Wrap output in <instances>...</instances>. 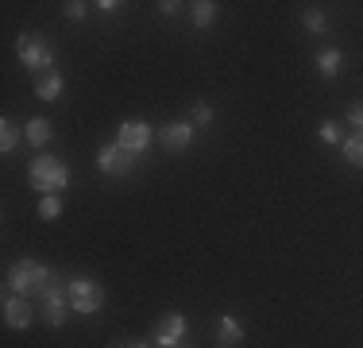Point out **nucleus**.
Masks as SVG:
<instances>
[{
    "label": "nucleus",
    "instance_id": "f257e3e1",
    "mask_svg": "<svg viewBox=\"0 0 363 348\" xmlns=\"http://www.w3.org/2000/svg\"><path fill=\"white\" fill-rule=\"evenodd\" d=\"M28 182H31V190H39L43 197L62 194V190L70 186V167H66L62 159H55V155H39V159L28 167Z\"/></svg>",
    "mask_w": 363,
    "mask_h": 348
},
{
    "label": "nucleus",
    "instance_id": "f03ea898",
    "mask_svg": "<svg viewBox=\"0 0 363 348\" xmlns=\"http://www.w3.org/2000/svg\"><path fill=\"white\" fill-rule=\"evenodd\" d=\"M8 286H12L16 294H47L50 286V271L35 259H20V263H12V271H8Z\"/></svg>",
    "mask_w": 363,
    "mask_h": 348
},
{
    "label": "nucleus",
    "instance_id": "7ed1b4c3",
    "mask_svg": "<svg viewBox=\"0 0 363 348\" xmlns=\"http://www.w3.org/2000/svg\"><path fill=\"white\" fill-rule=\"evenodd\" d=\"M66 298H70V310L85 313V317L105 306V290H101V283H93V278H70Z\"/></svg>",
    "mask_w": 363,
    "mask_h": 348
},
{
    "label": "nucleus",
    "instance_id": "20e7f679",
    "mask_svg": "<svg viewBox=\"0 0 363 348\" xmlns=\"http://www.w3.org/2000/svg\"><path fill=\"white\" fill-rule=\"evenodd\" d=\"M16 50H20V62L35 74H50V66H55V50L43 43V35H20Z\"/></svg>",
    "mask_w": 363,
    "mask_h": 348
},
{
    "label": "nucleus",
    "instance_id": "39448f33",
    "mask_svg": "<svg viewBox=\"0 0 363 348\" xmlns=\"http://www.w3.org/2000/svg\"><path fill=\"white\" fill-rule=\"evenodd\" d=\"M151 124H143V120H124V124L116 128V143L124 147V151H132V155H140L151 147Z\"/></svg>",
    "mask_w": 363,
    "mask_h": 348
},
{
    "label": "nucleus",
    "instance_id": "423d86ee",
    "mask_svg": "<svg viewBox=\"0 0 363 348\" xmlns=\"http://www.w3.org/2000/svg\"><path fill=\"white\" fill-rule=\"evenodd\" d=\"M132 163H135V155L124 151L120 143H105L97 151V170L101 174H128V170H132Z\"/></svg>",
    "mask_w": 363,
    "mask_h": 348
},
{
    "label": "nucleus",
    "instance_id": "0eeeda50",
    "mask_svg": "<svg viewBox=\"0 0 363 348\" xmlns=\"http://www.w3.org/2000/svg\"><path fill=\"white\" fill-rule=\"evenodd\" d=\"M155 341L162 348H182V341H186V317H182V313H167V317L155 325Z\"/></svg>",
    "mask_w": 363,
    "mask_h": 348
},
{
    "label": "nucleus",
    "instance_id": "6e6552de",
    "mask_svg": "<svg viewBox=\"0 0 363 348\" xmlns=\"http://www.w3.org/2000/svg\"><path fill=\"white\" fill-rule=\"evenodd\" d=\"M4 321H8V329H28L31 321H35V310L23 302V294H8L4 298Z\"/></svg>",
    "mask_w": 363,
    "mask_h": 348
},
{
    "label": "nucleus",
    "instance_id": "1a4fd4ad",
    "mask_svg": "<svg viewBox=\"0 0 363 348\" xmlns=\"http://www.w3.org/2000/svg\"><path fill=\"white\" fill-rule=\"evenodd\" d=\"M159 139H162L167 151H186V147L194 143V124H189V120H182V124H167L159 132Z\"/></svg>",
    "mask_w": 363,
    "mask_h": 348
},
{
    "label": "nucleus",
    "instance_id": "9d476101",
    "mask_svg": "<svg viewBox=\"0 0 363 348\" xmlns=\"http://www.w3.org/2000/svg\"><path fill=\"white\" fill-rule=\"evenodd\" d=\"M66 306H70V298H66V294L47 290V294H43V321H47L50 329H58L66 321Z\"/></svg>",
    "mask_w": 363,
    "mask_h": 348
},
{
    "label": "nucleus",
    "instance_id": "9b49d317",
    "mask_svg": "<svg viewBox=\"0 0 363 348\" xmlns=\"http://www.w3.org/2000/svg\"><path fill=\"white\" fill-rule=\"evenodd\" d=\"M240 341H244V325H240V317L224 313L220 325H217V348H236Z\"/></svg>",
    "mask_w": 363,
    "mask_h": 348
},
{
    "label": "nucleus",
    "instance_id": "f8f14e48",
    "mask_svg": "<svg viewBox=\"0 0 363 348\" xmlns=\"http://www.w3.org/2000/svg\"><path fill=\"white\" fill-rule=\"evenodd\" d=\"M50 120L47 116H35V120H28V124H23V139H28L31 147H47L50 143Z\"/></svg>",
    "mask_w": 363,
    "mask_h": 348
},
{
    "label": "nucleus",
    "instance_id": "ddd939ff",
    "mask_svg": "<svg viewBox=\"0 0 363 348\" xmlns=\"http://www.w3.org/2000/svg\"><path fill=\"white\" fill-rule=\"evenodd\" d=\"M62 89H66V82H62V74H55V70L35 77V93L43 101H58V97H62Z\"/></svg>",
    "mask_w": 363,
    "mask_h": 348
},
{
    "label": "nucleus",
    "instance_id": "4468645a",
    "mask_svg": "<svg viewBox=\"0 0 363 348\" xmlns=\"http://www.w3.org/2000/svg\"><path fill=\"white\" fill-rule=\"evenodd\" d=\"M340 66H344V55L336 47H325L321 55H317V70H321V77H336V74H340Z\"/></svg>",
    "mask_w": 363,
    "mask_h": 348
},
{
    "label": "nucleus",
    "instance_id": "2eb2a0df",
    "mask_svg": "<svg viewBox=\"0 0 363 348\" xmlns=\"http://www.w3.org/2000/svg\"><path fill=\"white\" fill-rule=\"evenodd\" d=\"M189 16H194L197 28H209V23L217 20V4H213V0H197V4H189Z\"/></svg>",
    "mask_w": 363,
    "mask_h": 348
},
{
    "label": "nucleus",
    "instance_id": "dca6fc26",
    "mask_svg": "<svg viewBox=\"0 0 363 348\" xmlns=\"http://www.w3.org/2000/svg\"><path fill=\"white\" fill-rule=\"evenodd\" d=\"M301 28L313 31V35H325V31H328L325 12H321V8H306V12H301Z\"/></svg>",
    "mask_w": 363,
    "mask_h": 348
},
{
    "label": "nucleus",
    "instance_id": "f3484780",
    "mask_svg": "<svg viewBox=\"0 0 363 348\" xmlns=\"http://www.w3.org/2000/svg\"><path fill=\"white\" fill-rule=\"evenodd\" d=\"M20 136H23V132L12 124V120H0V151H4V155H8V151H16Z\"/></svg>",
    "mask_w": 363,
    "mask_h": 348
},
{
    "label": "nucleus",
    "instance_id": "a211bd4d",
    "mask_svg": "<svg viewBox=\"0 0 363 348\" xmlns=\"http://www.w3.org/2000/svg\"><path fill=\"white\" fill-rule=\"evenodd\" d=\"M344 159H348L352 167H363V132L344 139Z\"/></svg>",
    "mask_w": 363,
    "mask_h": 348
},
{
    "label": "nucleus",
    "instance_id": "6ab92c4d",
    "mask_svg": "<svg viewBox=\"0 0 363 348\" xmlns=\"http://www.w3.org/2000/svg\"><path fill=\"white\" fill-rule=\"evenodd\" d=\"M58 213H62V197H58V194H47V197L39 202V217H43V221H55Z\"/></svg>",
    "mask_w": 363,
    "mask_h": 348
},
{
    "label": "nucleus",
    "instance_id": "aec40b11",
    "mask_svg": "<svg viewBox=\"0 0 363 348\" xmlns=\"http://www.w3.org/2000/svg\"><path fill=\"white\" fill-rule=\"evenodd\" d=\"M189 124H194V128H201V124H213V104L197 101V104H194V112H189Z\"/></svg>",
    "mask_w": 363,
    "mask_h": 348
},
{
    "label": "nucleus",
    "instance_id": "412c9836",
    "mask_svg": "<svg viewBox=\"0 0 363 348\" xmlns=\"http://www.w3.org/2000/svg\"><path fill=\"white\" fill-rule=\"evenodd\" d=\"M317 136H321L325 143H344V139H340V124H333V120H325V124L317 128Z\"/></svg>",
    "mask_w": 363,
    "mask_h": 348
},
{
    "label": "nucleus",
    "instance_id": "4be33fe9",
    "mask_svg": "<svg viewBox=\"0 0 363 348\" xmlns=\"http://www.w3.org/2000/svg\"><path fill=\"white\" fill-rule=\"evenodd\" d=\"M62 12H66V20H85V12H89V8H85L82 0H70V4H62Z\"/></svg>",
    "mask_w": 363,
    "mask_h": 348
},
{
    "label": "nucleus",
    "instance_id": "5701e85b",
    "mask_svg": "<svg viewBox=\"0 0 363 348\" xmlns=\"http://www.w3.org/2000/svg\"><path fill=\"white\" fill-rule=\"evenodd\" d=\"M348 124L363 132V104H348Z\"/></svg>",
    "mask_w": 363,
    "mask_h": 348
},
{
    "label": "nucleus",
    "instance_id": "b1692460",
    "mask_svg": "<svg viewBox=\"0 0 363 348\" xmlns=\"http://www.w3.org/2000/svg\"><path fill=\"white\" fill-rule=\"evenodd\" d=\"M93 8H97V12H105V16H112V12H120L124 4H120V0H101V4H93Z\"/></svg>",
    "mask_w": 363,
    "mask_h": 348
},
{
    "label": "nucleus",
    "instance_id": "393cba45",
    "mask_svg": "<svg viewBox=\"0 0 363 348\" xmlns=\"http://www.w3.org/2000/svg\"><path fill=\"white\" fill-rule=\"evenodd\" d=\"M178 8H182V4H174V0H162V4H159V12H162V16H174Z\"/></svg>",
    "mask_w": 363,
    "mask_h": 348
},
{
    "label": "nucleus",
    "instance_id": "a878e982",
    "mask_svg": "<svg viewBox=\"0 0 363 348\" xmlns=\"http://www.w3.org/2000/svg\"><path fill=\"white\" fill-rule=\"evenodd\" d=\"M120 348H147L143 341H128V344H120Z\"/></svg>",
    "mask_w": 363,
    "mask_h": 348
}]
</instances>
